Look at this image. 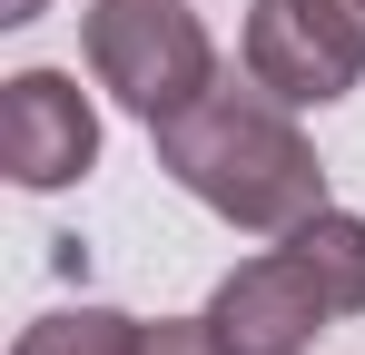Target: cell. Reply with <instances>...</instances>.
Here are the masks:
<instances>
[{
	"label": "cell",
	"mask_w": 365,
	"mask_h": 355,
	"mask_svg": "<svg viewBox=\"0 0 365 355\" xmlns=\"http://www.w3.org/2000/svg\"><path fill=\"white\" fill-rule=\"evenodd\" d=\"M326 316H336V296L306 277L297 247H267V257H237L207 306H197V326H207V346L217 355H306L326 336Z\"/></svg>",
	"instance_id": "cell-4"
},
{
	"label": "cell",
	"mask_w": 365,
	"mask_h": 355,
	"mask_svg": "<svg viewBox=\"0 0 365 355\" xmlns=\"http://www.w3.org/2000/svg\"><path fill=\"white\" fill-rule=\"evenodd\" d=\"M138 355H217V346H207V326H197V316H158V326L138 316Z\"/></svg>",
	"instance_id": "cell-8"
},
{
	"label": "cell",
	"mask_w": 365,
	"mask_h": 355,
	"mask_svg": "<svg viewBox=\"0 0 365 355\" xmlns=\"http://www.w3.org/2000/svg\"><path fill=\"white\" fill-rule=\"evenodd\" d=\"M0 158H10V178L30 197L79 187L99 168V109H89V89L69 69H20L0 89Z\"/></svg>",
	"instance_id": "cell-5"
},
{
	"label": "cell",
	"mask_w": 365,
	"mask_h": 355,
	"mask_svg": "<svg viewBox=\"0 0 365 355\" xmlns=\"http://www.w3.org/2000/svg\"><path fill=\"white\" fill-rule=\"evenodd\" d=\"M356 10H365V0H356Z\"/></svg>",
	"instance_id": "cell-10"
},
{
	"label": "cell",
	"mask_w": 365,
	"mask_h": 355,
	"mask_svg": "<svg viewBox=\"0 0 365 355\" xmlns=\"http://www.w3.org/2000/svg\"><path fill=\"white\" fill-rule=\"evenodd\" d=\"M79 59L89 79L119 99L128 118L168 128L178 109H197L227 69H217V40L187 0H89L79 10Z\"/></svg>",
	"instance_id": "cell-2"
},
{
	"label": "cell",
	"mask_w": 365,
	"mask_h": 355,
	"mask_svg": "<svg viewBox=\"0 0 365 355\" xmlns=\"http://www.w3.org/2000/svg\"><path fill=\"white\" fill-rule=\"evenodd\" d=\"M287 247L306 257V277L336 296V316H365V217H356V207H336V197H326L316 217L287 227Z\"/></svg>",
	"instance_id": "cell-6"
},
{
	"label": "cell",
	"mask_w": 365,
	"mask_h": 355,
	"mask_svg": "<svg viewBox=\"0 0 365 355\" xmlns=\"http://www.w3.org/2000/svg\"><path fill=\"white\" fill-rule=\"evenodd\" d=\"M158 138V168L178 178L207 217H227L247 237H287L297 217L326 207V168H316V138L297 128L287 99H267L257 79H217L197 109H178Z\"/></svg>",
	"instance_id": "cell-1"
},
{
	"label": "cell",
	"mask_w": 365,
	"mask_h": 355,
	"mask_svg": "<svg viewBox=\"0 0 365 355\" xmlns=\"http://www.w3.org/2000/svg\"><path fill=\"white\" fill-rule=\"evenodd\" d=\"M40 10H50V0H0V20H10V30H20V20H40Z\"/></svg>",
	"instance_id": "cell-9"
},
{
	"label": "cell",
	"mask_w": 365,
	"mask_h": 355,
	"mask_svg": "<svg viewBox=\"0 0 365 355\" xmlns=\"http://www.w3.org/2000/svg\"><path fill=\"white\" fill-rule=\"evenodd\" d=\"M237 69L287 109H336L365 79V10L356 0H257Z\"/></svg>",
	"instance_id": "cell-3"
},
{
	"label": "cell",
	"mask_w": 365,
	"mask_h": 355,
	"mask_svg": "<svg viewBox=\"0 0 365 355\" xmlns=\"http://www.w3.org/2000/svg\"><path fill=\"white\" fill-rule=\"evenodd\" d=\"M10 355H138V316L119 306H50V316H30Z\"/></svg>",
	"instance_id": "cell-7"
}]
</instances>
